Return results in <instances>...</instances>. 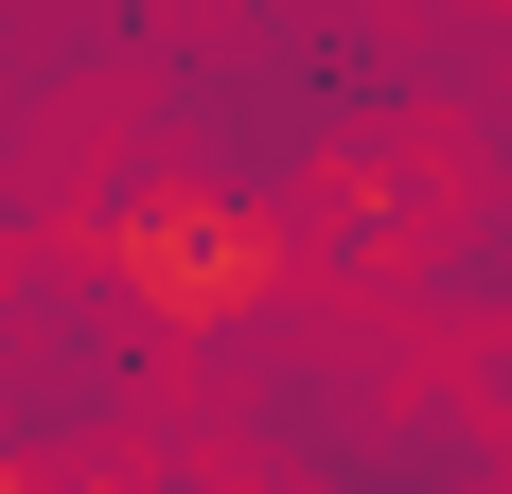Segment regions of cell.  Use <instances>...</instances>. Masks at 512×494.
<instances>
[{"label":"cell","instance_id":"3","mask_svg":"<svg viewBox=\"0 0 512 494\" xmlns=\"http://www.w3.org/2000/svg\"><path fill=\"white\" fill-rule=\"evenodd\" d=\"M0 494H53V477H36V459H18V424H0Z\"/></svg>","mask_w":512,"mask_h":494},{"label":"cell","instance_id":"2","mask_svg":"<svg viewBox=\"0 0 512 494\" xmlns=\"http://www.w3.org/2000/svg\"><path fill=\"white\" fill-rule=\"evenodd\" d=\"M460 212H477V142L442 124V106H407V124H354V142L318 159V230L354 247L371 283H407V265L460 230Z\"/></svg>","mask_w":512,"mask_h":494},{"label":"cell","instance_id":"1","mask_svg":"<svg viewBox=\"0 0 512 494\" xmlns=\"http://www.w3.org/2000/svg\"><path fill=\"white\" fill-rule=\"evenodd\" d=\"M106 283L142 300L159 336H230V318H265L301 283V230L248 212V195H212V177H159V195L106 212Z\"/></svg>","mask_w":512,"mask_h":494}]
</instances>
